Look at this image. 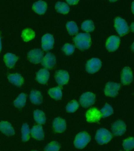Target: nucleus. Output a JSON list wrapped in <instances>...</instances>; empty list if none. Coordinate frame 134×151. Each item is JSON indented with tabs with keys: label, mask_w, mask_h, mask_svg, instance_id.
<instances>
[{
	"label": "nucleus",
	"mask_w": 134,
	"mask_h": 151,
	"mask_svg": "<svg viewBox=\"0 0 134 151\" xmlns=\"http://www.w3.org/2000/svg\"><path fill=\"white\" fill-rule=\"evenodd\" d=\"M74 42L76 47L80 50L88 49L91 45V37L88 33H80L74 37Z\"/></svg>",
	"instance_id": "1"
},
{
	"label": "nucleus",
	"mask_w": 134,
	"mask_h": 151,
	"mask_svg": "<svg viewBox=\"0 0 134 151\" xmlns=\"http://www.w3.org/2000/svg\"><path fill=\"white\" fill-rule=\"evenodd\" d=\"M113 138L112 134L108 130L101 128L96 132L95 139L97 142L101 145L109 142Z\"/></svg>",
	"instance_id": "2"
},
{
	"label": "nucleus",
	"mask_w": 134,
	"mask_h": 151,
	"mask_svg": "<svg viewBox=\"0 0 134 151\" xmlns=\"http://www.w3.org/2000/svg\"><path fill=\"white\" fill-rule=\"evenodd\" d=\"M90 140V137L88 133L85 132L78 133L75 137L74 145L76 148H84Z\"/></svg>",
	"instance_id": "3"
},
{
	"label": "nucleus",
	"mask_w": 134,
	"mask_h": 151,
	"mask_svg": "<svg viewBox=\"0 0 134 151\" xmlns=\"http://www.w3.org/2000/svg\"><path fill=\"white\" fill-rule=\"evenodd\" d=\"M115 27L116 31L120 36L125 35L129 31V27L127 22L123 19L120 17L115 19Z\"/></svg>",
	"instance_id": "4"
},
{
	"label": "nucleus",
	"mask_w": 134,
	"mask_h": 151,
	"mask_svg": "<svg viewBox=\"0 0 134 151\" xmlns=\"http://www.w3.org/2000/svg\"><path fill=\"white\" fill-rule=\"evenodd\" d=\"M102 65V62L100 59L93 58L87 62L86 64V69L88 73L93 74L99 70Z\"/></svg>",
	"instance_id": "5"
},
{
	"label": "nucleus",
	"mask_w": 134,
	"mask_h": 151,
	"mask_svg": "<svg viewBox=\"0 0 134 151\" xmlns=\"http://www.w3.org/2000/svg\"><path fill=\"white\" fill-rule=\"evenodd\" d=\"M95 101V96L93 93L87 92L82 94L80 102L82 107L87 108L93 105Z\"/></svg>",
	"instance_id": "6"
},
{
	"label": "nucleus",
	"mask_w": 134,
	"mask_h": 151,
	"mask_svg": "<svg viewBox=\"0 0 134 151\" xmlns=\"http://www.w3.org/2000/svg\"><path fill=\"white\" fill-rule=\"evenodd\" d=\"M120 85L116 83L109 82L106 85L105 88V94L107 96L114 97L118 94L120 88Z\"/></svg>",
	"instance_id": "7"
},
{
	"label": "nucleus",
	"mask_w": 134,
	"mask_h": 151,
	"mask_svg": "<svg viewBox=\"0 0 134 151\" xmlns=\"http://www.w3.org/2000/svg\"><path fill=\"white\" fill-rule=\"evenodd\" d=\"M43 55L44 53L42 50L34 49L28 53V58L30 62L34 64H38L42 62Z\"/></svg>",
	"instance_id": "8"
},
{
	"label": "nucleus",
	"mask_w": 134,
	"mask_h": 151,
	"mask_svg": "<svg viewBox=\"0 0 134 151\" xmlns=\"http://www.w3.org/2000/svg\"><path fill=\"white\" fill-rule=\"evenodd\" d=\"M87 120L89 122H96L100 120L101 112L96 108H92L88 110L86 114Z\"/></svg>",
	"instance_id": "9"
},
{
	"label": "nucleus",
	"mask_w": 134,
	"mask_h": 151,
	"mask_svg": "<svg viewBox=\"0 0 134 151\" xmlns=\"http://www.w3.org/2000/svg\"><path fill=\"white\" fill-rule=\"evenodd\" d=\"M120 40L118 36L112 35L109 37L106 41V47L109 51L114 52L119 47Z\"/></svg>",
	"instance_id": "10"
},
{
	"label": "nucleus",
	"mask_w": 134,
	"mask_h": 151,
	"mask_svg": "<svg viewBox=\"0 0 134 151\" xmlns=\"http://www.w3.org/2000/svg\"><path fill=\"white\" fill-rule=\"evenodd\" d=\"M126 126L124 122L118 120L114 122L112 126V131L114 135L118 136L123 134L125 132Z\"/></svg>",
	"instance_id": "11"
},
{
	"label": "nucleus",
	"mask_w": 134,
	"mask_h": 151,
	"mask_svg": "<svg viewBox=\"0 0 134 151\" xmlns=\"http://www.w3.org/2000/svg\"><path fill=\"white\" fill-rule=\"evenodd\" d=\"M54 40L51 34H47L43 35L42 39V48L44 51L52 49L53 47Z\"/></svg>",
	"instance_id": "12"
},
{
	"label": "nucleus",
	"mask_w": 134,
	"mask_h": 151,
	"mask_svg": "<svg viewBox=\"0 0 134 151\" xmlns=\"http://www.w3.org/2000/svg\"><path fill=\"white\" fill-rule=\"evenodd\" d=\"M56 63V58L52 53L48 52L43 58L42 64L45 68L51 69L53 68Z\"/></svg>",
	"instance_id": "13"
},
{
	"label": "nucleus",
	"mask_w": 134,
	"mask_h": 151,
	"mask_svg": "<svg viewBox=\"0 0 134 151\" xmlns=\"http://www.w3.org/2000/svg\"><path fill=\"white\" fill-rule=\"evenodd\" d=\"M69 74L66 71L59 70L56 72L55 79L59 86H63L67 84L69 81Z\"/></svg>",
	"instance_id": "14"
},
{
	"label": "nucleus",
	"mask_w": 134,
	"mask_h": 151,
	"mask_svg": "<svg viewBox=\"0 0 134 151\" xmlns=\"http://www.w3.org/2000/svg\"><path fill=\"white\" fill-rule=\"evenodd\" d=\"M133 80L132 71L129 67L123 68L121 74V82L123 85H128L131 83Z\"/></svg>",
	"instance_id": "15"
},
{
	"label": "nucleus",
	"mask_w": 134,
	"mask_h": 151,
	"mask_svg": "<svg viewBox=\"0 0 134 151\" xmlns=\"http://www.w3.org/2000/svg\"><path fill=\"white\" fill-rule=\"evenodd\" d=\"M66 126L65 120L62 118H56L53 122L54 129L57 133L64 132L66 129Z\"/></svg>",
	"instance_id": "16"
},
{
	"label": "nucleus",
	"mask_w": 134,
	"mask_h": 151,
	"mask_svg": "<svg viewBox=\"0 0 134 151\" xmlns=\"http://www.w3.org/2000/svg\"><path fill=\"white\" fill-rule=\"evenodd\" d=\"M50 77V73L48 70L42 69L37 72L36 75V80L39 83L45 84L47 83Z\"/></svg>",
	"instance_id": "17"
},
{
	"label": "nucleus",
	"mask_w": 134,
	"mask_h": 151,
	"mask_svg": "<svg viewBox=\"0 0 134 151\" xmlns=\"http://www.w3.org/2000/svg\"><path fill=\"white\" fill-rule=\"evenodd\" d=\"M0 131L7 136H12L15 134L13 127L8 122L2 121L0 122Z\"/></svg>",
	"instance_id": "18"
},
{
	"label": "nucleus",
	"mask_w": 134,
	"mask_h": 151,
	"mask_svg": "<svg viewBox=\"0 0 134 151\" xmlns=\"http://www.w3.org/2000/svg\"><path fill=\"white\" fill-rule=\"evenodd\" d=\"M30 132L33 137L37 140H41L44 139V132L43 127L41 125H35L33 126Z\"/></svg>",
	"instance_id": "19"
},
{
	"label": "nucleus",
	"mask_w": 134,
	"mask_h": 151,
	"mask_svg": "<svg viewBox=\"0 0 134 151\" xmlns=\"http://www.w3.org/2000/svg\"><path fill=\"white\" fill-rule=\"evenodd\" d=\"M18 60V58L15 54L11 53H7L4 56V60L6 65L9 68H13Z\"/></svg>",
	"instance_id": "20"
},
{
	"label": "nucleus",
	"mask_w": 134,
	"mask_h": 151,
	"mask_svg": "<svg viewBox=\"0 0 134 151\" xmlns=\"http://www.w3.org/2000/svg\"><path fill=\"white\" fill-rule=\"evenodd\" d=\"M47 8V3L43 1H38L35 2L32 6L34 11L40 15L44 14L46 12Z\"/></svg>",
	"instance_id": "21"
},
{
	"label": "nucleus",
	"mask_w": 134,
	"mask_h": 151,
	"mask_svg": "<svg viewBox=\"0 0 134 151\" xmlns=\"http://www.w3.org/2000/svg\"><path fill=\"white\" fill-rule=\"evenodd\" d=\"M8 78L10 83L17 87H20L24 83V79L23 77L18 73L9 74Z\"/></svg>",
	"instance_id": "22"
},
{
	"label": "nucleus",
	"mask_w": 134,
	"mask_h": 151,
	"mask_svg": "<svg viewBox=\"0 0 134 151\" xmlns=\"http://www.w3.org/2000/svg\"><path fill=\"white\" fill-rule=\"evenodd\" d=\"M30 99L31 102L36 105L40 104L43 101L42 94L38 91H32L30 95Z\"/></svg>",
	"instance_id": "23"
},
{
	"label": "nucleus",
	"mask_w": 134,
	"mask_h": 151,
	"mask_svg": "<svg viewBox=\"0 0 134 151\" xmlns=\"http://www.w3.org/2000/svg\"><path fill=\"white\" fill-rule=\"evenodd\" d=\"M34 119L35 121L40 124L45 123L46 118L44 112L39 110H36L34 112Z\"/></svg>",
	"instance_id": "24"
},
{
	"label": "nucleus",
	"mask_w": 134,
	"mask_h": 151,
	"mask_svg": "<svg viewBox=\"0 0 134 151\" xmlns=\"http://www.w3.org/2000/svg\"><path fill=\"white\" fill-rule=\"evenodd\" d=\"M49 94L51 97L55 100H60L62 96V89L59 87L50 88L49 91Z\"/></svg>",
	"instance_id": "25"
},
{
	"label": "nucleus",
	"mask_w": 134,
	"mask_h": 151,
	"mask_svg": "<svg viewBox=\"0 0 134 151\" xmlns=\"http://www.w3.org/2000/svg\"><path fill=\"white\" fill-rule=\"evenodd\" d=\"M55 8L58 12L62 14H67L70 11L69 5L64 2H57L55 5Z\"/></svg>",
	"instance_id": "26"
},
{
	"label": "nucleus",
	"mask_w": 134,
	"mask_h": 151,
	"mask_svg": "<svg viewBox=\"0 0 134 151\" xmlns=\"http://www.w3.org/2000/svg\"><path fill=\"white\" fill-rule=\"evenodd\" d=\"M27 101V95L24 93H21L14 101V105L17 108H22L25 106Z\"/></svg>",
	"instance_id": "27"
},
{
	"label": "nucleus",
	"mask_w": 134,
	"mask_h": 151,
	"mask_svg": "<svg viewBox=\"0 0 134 151\" xmlns=\"http://www.w3.org/2000/svg\"><path fill=\"white\" fill-rule=\"evenodd\" d=\"M35 33L30 28H27L23 31L22 33V38L24 41L27 42L34 38Z\"/></svg>",
	"instance_id": "28"
},
{
	"label": "nucleus",
	"mask_w": 134,
	"mask_h": 151,
	"mask_svg": "<svg viewBox=\"0 0 134 151\" xmlns=\"http://www.w3.org/2000/svg\"><path fill=\"white\" fill-rule=\"evenodd\" d=\"M81 28L82 30L87 32H91L95 29V25L92 21L90 20H86L82 23Z\"/></svg>",
	"instance_id": "29"
},
{
	"label": "nucleus",
	"mask_w": 134,
	"mask_h": 151,
	"mask_svg": "<svg viewBox=\"0 0 134 151\" xmlns=\"http://www.w3.org/2000/svg\"><path fill=\"white\" fill-rule=\"evenodd\" d=\"M66 27L68 32L71 35L77 34L78 32L79 29L76 22L74 21H69L67 23Z\"/></svg>",
	"instance_id": "30"
},
{
	"label": "nucleus",
	"mask_w": 134,
	"mask_h": 151,
	"mask_svg": "<svg viewBox=\"0 0 134 151\" xmlns=\"http://www.w3.org/2000/svg\"><path fill=\"white\" fill-rule=\"evenodd\" d=\"M22 139L24 142L28 141L30 138V130L29 125L23 124L21 129Z\"/></svg>",
	"instance_id": "31"
},
{
	"label": "nucleus",
	"mask_w": 134,
	"mask_h": 151,
	"mask_svg": "<svg viewBox=\"0 0 134 151\" xmlns=\"http://www.w3.org/2000/svg\"><path fill=\"white\" fill-rule=\"evenodd\" d=\"M113 107L109 104H106L104 107L101 109V113L102 116L103 118L107 117L111 115L113 113Z\"/></svg>",
	"instance_id": "32"
},
{
	"label": "nucleus",
	"mask_w": 134,
	"mask_h": 151,
	"mask_svg": "<svg viewBox=\"0 0 134 151\" xmlns=\"http://www.w3.org/2000/svg\"><path fill=\"white\" fill-rule=\"evenodd\" d=\"M123 146L124 149L129 151L134 148V140L133 137H129L125 139L123 141Z\"/></svg>",
	"instance_id": "33"
},
{
	"label": "nucleus",
	"mask_w": 134,
	"mask_h": 151,
	"mask_svg": "<svg viewBox=\"0 0 134 151\" xmlns=\"http://www.w3.org/2000/svg\"><path fill=\"white\" fill-rule=\"evenodd\" d=\"M60 145L57 142L52 141L49 143L44 148V151H59Z\"/></svg>",
	"instance_id": "34"
},
{
	"label": "nucleus",
	"mask_w": 134,
	"mask_h": 151,
	"mask_svg": "<svg viewBox=\"0 0 134 151\" xmlns=\"http://www.w3.org/2000/svg\"><path fill=\"white\" fill-rule=\"evenodd\" d=\"M79 107V104L76 100H73L69 102L66 106L67 111L69 113H74L76 111Z\"/></svg>",
	"instance_id": "35"
},
{
	"label": "nucleus",
	"mask_w": 134,
	"mask_h": 151,
	"mask_svg": "<svg viewBox=\"0 0 134 151\" xmlns=\"http://www.w3.org/2000/svg\"><path fill=\"white\" fill-rule=\"evenodd\" d=\"M75 47L74 45L70 43H67L62 48L63 51L67 55H70L75 51Z\"/></svg>",
	"instance_id": "36"
},
{
	"label": "nucleus",
	"mask_w": 134,
	"mask_h": 151,
	"mask_svg": "<svg viewBox=\"0 0 134 151\" xmlns=\"http://www.w3.org/2000/svg\"><path fill=\"white\" fill-rule=\"evenodd\" d=\"M79 1H67V2L70 5H75L78 3Z\"/></svg>",
	"instance_id": "37"
},
{
	"label": "nucleus",
	"mask_w": 134,
	"mask_h": 151,
	"mask_svg": "<svg viewBox=\"0 0 134 151\" xmlns=\"http://www.w3.org/2000/svg\"><path fill=\"white\" fill-rule=\"evenodd\" d=\"M2 49V44H1V36H0V52H1V50Z\"/></svg>",
	"instance_id": "38"
},
{
	"label": "nucleus",
	"mask_w": 134,
	"mask_h": 151,
	"mask_svg": "<svg viewBox=\"0 0 134 151\" xmlns=\"http://www.w3.org/2000/svg\"><path fill=\"white\" fill-rule=\"evenodd\" d=\"M130 28H131L132 31H133V23L132 24Z\"/></svg>",
	"instance_id": "39"
},
{
	"label": "nucleus",
	"mask_w": 134,
	"mask_h": 151,
	"mask_svg": "<svg viewBox=\"0 0 134 151\" xmlns=\"http://www.w3.org/2000/svg\"></svg>",
	"instance_id": "40"
}]
</instances>
